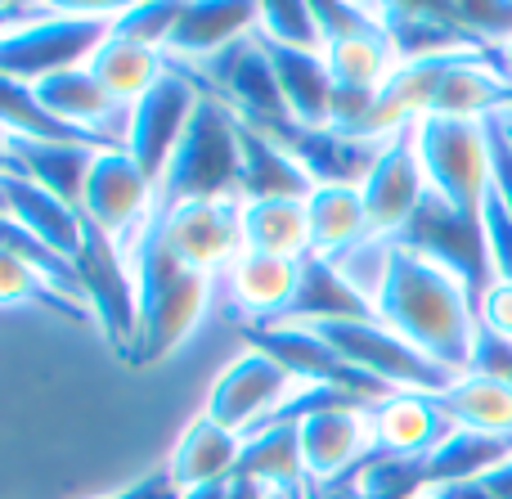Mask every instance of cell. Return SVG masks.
Instances as JSON below:
<instances>
[{
    "label": "cell",
    "mask_w": 512,
    "mask_h": 499,
    "mask_svg": "<svg viewBox=\"0 0 512 499\" xmlns=\"http://www.w3.org/2000/svg\"><path fill=\"white\" fill-rule=\"evenodd\" d=\"M490 477H495V482H512V459H508L504 468H495V473H490Z\"/></svg>",
    "instance_id": "f6af8a7d"
},
{
    "label": "cell",
    "mask_w": 512,
    "mask_h": 499,
    "mask_svg": "<svg viewBox=\"0 0 512 499\" xmlns=\"http://www.w3.org/2000/svg\"><path fill=\"white\" fill-rule=\"evenodd\" d=\"M504 113H508V126H512V108H504Z\"/></svg>",
    "instance_id": "bcb514c9"
},
{
    "label": "cell",
    "mask_w": 512,
    "mask_h": 499,
    "mask_svg": "<svg viewBox=\"0 0 512 499\" xmlns=\"http://www.w3.org/2000/svg\"><path fill=\"white\" fill-rule=\"evenodd\" d=\"M0 194H5V216H14L23 230H32L41 243H50L54 252L77 261L81 239H86V216L81 207L54 198L50 189L32 185V180L14 176V171H0Z\"/></svg>",
    "instance_id": "44dd1931"
},
{
    "label": "cell",
    "mask_w": 512,
    "mask_h": 499,
    "mask_svg": "<svg viewBox=\"0 0 512 499\" xmlns=\"http://www.w3.org/2000/svg\"><path fill=\"white\" fill-rule=\"evenodd\" d=\"M306 499H360V491H355L351 482H328V486H315V482H306V491H301Z\"/></svg>",
    "instance_id": "ab89813d"
},
{
    "label": "cell",
    "mask_w": 512,
    "mask_h": 499,
    "mask_svg": "<svg viewBox=\"0 0 512 499\" xmlns=\"http://www.w3.org/2000/svg\"><path fill=\"white\" fill-rule=\"evenodd\" d=\"M239 176V113L225 99L203 95L194 122L180 135L176 153L158 180V212L167 216L185 203H203V198H239Z\"/></svg>",
    "instance_id": "3957f363"
},
{
    "label": "cell",
    "mask_w": 512,
    "mask_h": 499,
    "mask_svg": "<svg viewBox=\"0 0 512 499\" xmlns=\"http://www.w3.org/2000/svg\"><path fill=\"white\" fill-rule=\"evenodd\" d=\"M0 306H45V311L68 315V320H77V324H95L86 306L54 293L27 261H18L14 252H5V248H0Z\"/></svg>",
    "instance_id": "4dcf8cb0"
},
{
    "label": "cell",
    "mask_w": 512,
    "mask_h": 499,
    "mask_svg": "<svg viewBox=\"0 0 512 499\" xmlns=\"http://www.w3.org/2000/svg\"><path fill=\"white\" fill-rule=\"evenodd\" d=\"M90 72L99 77V86L117 99V104L135 108L162 77L171 72L167 54L153 50V45H140V41H126V36H108L104 45L95 50V59L86 63Z\"/></svg>",
    "instance_id": "cb8c5ba5"
},
{
    "label": "cell",
    "mask_w": 512,
    "mask_h": 499,
    "mask_svg": "<svg viewBox=\"0 0 512 499\" xmlns=\"http://www.w3.org/2000/svg\"><path fill=\"white\" fill-rule=\"evenodd\" d=\"M176 499H230V482H212V486H194V491L176 495Z\"/></svg>",
    "instance_id": "b9f144b4"
},
{
    "label": "cell",
    "mask_w": 512,
    "mask_h": 499,
    "mask_svg": "<svg viewBox=\"0 0 512 499\" xmlns=\"http://www.w3.org/2000/svg\"><path fill=\"white\" fill-rule=\"evenodd\" d=\"M162 239L185 266L216 275L243 257V203L239 198H203L162 216Z\"/></svg>",
    "instance_id": "4fadbf2b"
},
{
    "label": "cell",
    "mask_w": 512,
    "mask_h": 499,
    "mask_svg": "<svg viewBox=\"0 0 512 499\" xmlns=\"http://www.w3.org/2000/svg\"><path fill=\"white\" fill-rule=\"evenodd\" d=\"M481 234H486V252H490V275L512 284V212L495 185H490L486 207H481Z\"/></svg>",
    "instance_id": "836d02e7"
},
{
    "label": "cell",
    "mask_w": 512,
    "mask_h": 499,
    "mask_svg": "<svg viewBox=\"0 0 512 499\" xmlns=\"http://www.w3.org/2000/svg\"><path fill=\"white\" fill-rule=\"evenodd\" d=\"M198 104H203V90H198L185 72L171 68L167 77L131 108V126H126L122 149L131 153L135 167L153 180V189H158V180H162V171H167L171 153H176L180 135L189 131V122H194Z\"/></svg>",
    "instance_id": "8fae6325"
},
{
    "label": "cell",
    "mask_w": 512,
    "mask_h": 499,
    "mask_svg": "<svg viewBox=\"0 0 512 499\" xmlns=\"http://www.w3.org/2000/svg\"><path fill=\"white\" fill-rule=\"evenodd\" d=\"M418 499H432V495H418Z\"/></svg>",
    "instance_id": "681fc988"
},
{
    "label": "cell",
    "mask_w": 512,
    "mask_h": 499,
    "mask_svg": "<svg viewBox=\"0 0 512 499\" xmlns=\"http://www.w3.org/2000/svg\"><path fill=\"white\" fill-rule=\"evenodd\" d=\"M324 63L333 72L337 90H382L391 81V72L400 68V54L391 45V36L382 32V23H373L369 32H355L346 41L328 45Z\"/></svg>",
    "instance_id": "f1b7e54d"
},
{
    "label": "cell",
    "mask_w": 512,
    "mask_h": 499,
    "mask_svg": "<svg viewBox=\"0 0 512 499\" xmlns=\"http://www.w3.org/2000/svg\"><path fill=\"white\" fill-rule=\"evenodd\" d=\"M477 320H481L486 333L512 342V284L495 279V284L486 288V297H481V306H477Z\"/></svg>",
    "instance_id": "8d00e7d4"
},
{
    "label": "cell",
    "mask_w": 512,
    "mask_h": 499,
    "mask_svg": "<svg viewBox=\"0 0 512 499\" xmlns=\"http://www.w3.org/2000/svg\"><path fill=\"white\" fill-rule=\"evenodd\" d=\"M77 270H81V302H86L95 329L104 333L108 347L126 365H140V288H135V275L126 266L117 239H108L90 221L77 252Z\"/></svg>",
    "instance_id": "52a82bcc"
},
{
    "label": "cell",
    "mask_w": 512,
    "mask_h": 499,
    "mask_svg": "<svg viewBox=\"0 0 512 499\" xmlns=\"http://www.w3.org/2000/svg\"><path fill=\"white\" fill-rule=\"evenodd\" d=\"M414 144H418L427 189L450 212H459L463 221L481 225V207H486V194L495 185L486 122H468V117H418Z\"/></svg>",
    "instance_id": "277c9868"
},
{
    "label": "cell",
    "mask_w": 512,
    "mask_h": 499,
    "mask_svg": "<svg viewBox=\"0 0 512 499\" xmlns=\"http://www.w3.org/2000/svg\"><path fill=\"white\" fill-rule=\"evenodd\" d=\"M0 212H5V194H0Z\"/></svg>",
    "instance_id": "7dc6e473"
},
{
    "label": "cell",
    "mask_w": 512,
    "mask_h": 499,
    "mask_svg": "<svg viewBox=\"0 0 512 499\" xmlns=\"http://www.w3.org/2000/svg\"><path fill=\"white\" fill-rule=\"evenodd\" d=\"M306 482L328 486L351 477L373 455L369 410H315L297 423Z\"/></svg>",
    "instance_id": "5bb4252c"
},
{
    "label": "cell",
    "mask_w": 512,
    "mask_h": 499,
    "mask_svg": "<svg viewBox=\"0 0 512 499\" xmlns=\"http://www.w3.org/2000/svg\"><path fill=\"white\" fill-rule=\"evenodd\" d=\"M23 18H32V9H23V5H0V36H5L9 27H18Z\"/></svg>",
    "instance_id": "7bdbcfd3"
},
{
    "label": "cell",
    "mask_w": 512,
    "mask_h": 499,
    "mask_svg": "<svg viewBox=\"0 0 512 499\" xmlns=\"http://www.w3.org/2000/svg\"><path fill=\"white\" fill-rule=\"evenodd\" d=\"M230 499H274L270 486H261L256 477H239L234 473L230 477Z\"/></svg>",
    "instance_id": "60d3db41"
},
{
    "label": "cell",
    "mask_w": 512,
    "mask_h": 499,
    "mask_svg": "<svg viewBox=\"0 0 512 499\" xmlns=\"http://www.w3.org/2000/svg\"><path fill=\"white\" fill-rule=\"evenodd\" d=\"M292 499H306V495H301V491H297V495H292Z\"/></svg>",
    "instance_id": "c3c4849f"
},
{
    "label": "cell",
    "mask_w": 512,
    "mask_h": 499,
    "mask_svg": "<svg viewBox=\"0 0 512 499\" xmlns=\"http://www.w3.org/2000/svg\"><path fill=\"white\" fill-rule=\"evenodd\" d=\"M0 135H27V140H59V144H90V149H108L99 135L72 131V126L54 122L41 108L36 90L27 81L0 77Z\"/></svg>",
    "instance_id": "f546056e"
},
{
    "label": "cell",
    "mask_w": 512,
    "mask_h": 499,
    "mask_svg": "<svg viewBox=\"0 0 512 499\" xmlns=\"http://www.w3.org/2000/svg\"><path fill=\"white\" fill-rule=\"evenodd\" d=\"M261 41V36H256ZM265 45V41H261ZM274 63V77L283 90V108L301 131H328L333 126V95L337 81L328 72L324 54H306V50H283V45H265Z\"/></svg>",
    "instance_id": "ffe728a7"
},
{
    "label": "cell",
    "mask_w": 512,
    "mask_h": 499,
    "mask_svg": "<svg viewBox=\"0 0 512 499\" xmlns=\"http://www.w3.org/2000/svg\"><path fill=\"white\" fill-rule=\"evenodd\" d=\"M113 14L117 9H54L23 18L0 36V77L36 86L54 72L86 68L99 45L113 36Z\"/></svg>",
    "instance_id": "5b68a950"
},
{
    "label": "cell",
    "mask_w": 512,
    "mask_h": 499,
    "mask_svg": "<svg viewBox=\"0 0 512 499\" xmlns=\"http://www.w3.org/2000/svg\"><path fill=\"white\" fill-rule=\"evenodd\" d=\"M360 198H364V216H369L373 239H396L414 221V212L427 198V176H423V162H418L414 126L396 131L382 144L378 162L360 180Z\"/></svg>",
    "instance_id": "7c38bea8"
},
{
    "label": "cell",
    "mask_w": 512,
    "mask_h": 499,
    "mask_svg": "<svg viewBox=\"0 0 512 499\" xmlns=\"http://www.w3.org/2000/svg\"><path fill=\"white\" fill-rule=\"evenodd\" d=\"M306 230L310 257H337L369 239V216H364L360 185H315L306 198Z\"/></svg>",
    "instance_id": "603a6c76"
},
{
    "label": "cell",
    "mask_w": 512,
    "mask_h": 499,
    "mask_svg": "<svg viewBox=\"0 0 512 499\" xmlns=\"http://www.w3.org/2000/svg\"><path fill=\"white\" fill-rule=\"evenodd\" d=\"M432 499H499L495 491L486 486V477L481 482H454V486H436V491H427Z\"/></svg>",
    "instance_id": "f35d334b"
},
{
    "label": "cell",
    "mask_w": 512,
    "mask_h": 499,
    "mask_svg": "<svg viewBox=\"0 0 512 499\" xmlns=\"http://www.w3.org/2000/svg\"><path fill=\"white\" fill-rule=\"evenodd\" d=\"M243 252L306 261L310 257L306 198H261V203H243Z\"/></svg>",
    "instance_id": "484cf974"
},
{
    "label": "cell",
    "mask_w": 512,
    "mask_h": 499,
    "mask_svg": "<svg viewBox=\"0 0 512 499\" xmlns=\"http://www.w3.org/2000/svg\"><path fill=\"white\" fill-rule=\"evenodd\" d=\"M499 68H504V77L512 81V41L504 45V50H499Z\"/></svg>",
    "instance_id": "ee69618b"
},
{
    "label": "cell",
    "mask_w": 512,
    "mask_h": 499,
    "mask_svg": "<svg viewBox=\"0 0 512 499\" xmlns=\"http://www.w3.org/2000/svg\"><path fill=\"white\" fill-rule=\"evenodd\" d=\"M486 131H490V167H495V189L504 194V203L512 212V126H508V113L486 117Z\"/></svg>",
    "instance_id": "d590c367"
},
{
    "label": "cell",
    "mask_w": 512,
    "mask_h": 499,
    "mask_svg": "<svg viewBox=\"0 0 512 499\" xmlns=\"http://www.w3.org/2000/svg\"><path fill=\"white\" fill-rule=\"evenodd\" d=\"M315 23L324 32V50L333 41H346L355 32H369L378 18H373V5H342V0H315Z\"/></svg>",
    "instance_id": "e575fe53"
},
{
    "label": "cell",
    "mask_w": 512,
    "mask_h": 499,
    "mask_svg": "<svg viewBox=\"0 0 512 499\" xmlns=\"http://www.w3.org/2000/svg\"><path fill=\"white\" fill-rule=\"evenodd\" d=\"M104 499H176V491H171L167 473H153V477H144V482L126 486V491H117V495H104Z\"/></svg>",
    "instance_id": "74e56055"
},
{
    "label": "cell",
    "mask_w": 512,
    "mask_h": 499,
    "mask_svg": "<svg viewBox=\"0 0 512 499\" xmlns=\"http://www.w3.org/2000/svg\"><path fill=\"white\" fill-rule=\"evenodd\" d=\"M508 459H512L508 437H486V432L454 428L432 455H423L427 491H436V486H454V482H481V477H490L495 468H504Z\"/></svg>",
    "instance_id": "d4e9b609"
},
{
    "label": "cell",
    "mask_w": 512,
    "mask_h": 499,
    "mask_svg": "<svg viewBox=\"0 0 512 499\" xmlns=\"http://www.w3.org/2000/svg\"><path fill=\"white\" fill-rule=\"evenodd\" d=\"M256 36L265 45H283V50L324 54V32L315 23V5H306V0H265L261 18H256Z\"/></svg>",
    "instance_id": "1f68e13d"
},
{
    "label": "cell",
    "mask_w": 512,
    "mask_h": 499,
    "mask_svg": "<svg viewBox=\"0 0 512 499\" xmlns=\"http://www.w3.org/2000/svg\"><path fill=\"white\" fill-rule=\"evenodd\" d=\"M333 320H378V311L360 293H351L324 257H306L297 302L283 315V324H333Z\"/></svg>",
    "instance_id": "4316f807"
},
{
    "label": "cell",
    "mask_w": 512,
    "mask_h": 499,
    "mask_svg": "<svg viewBox=\"0 0 512 499\" xmlns=\"http://www.w3.org/2000/svg\"><path fill=\"white\" fill-rule=\"evenodd\" d=\"M239 477H256L270 491H306V464H301V437L297 423H274L261 428L252 437H243V455H239Z\"/></svg>",
    "instance_id": "83f0119b"
},
{
    "label": "cell",
    "mask_w": 512,
    "mask_h": 499,
    "mask_svg": "<svg viewBox=\"0 0 512 499\" xmlns=\"http://www.w3.org/2000/svg\"><path fill=\"white\" fill-rule=\"evenodd\" d=\"M297 387H301V378L292 374V369H283L274 356L252 347V351H243V356H234L230 365L216 374L203 414H212L221 428L239 432V437H252Z\"/></svg>",
    "instance_id": "9c48e42d"
},
{
    "label": "cell",
    "mask_w": 512,
    "mask_h": 499,
    "mask_svg": "<svg viewBox=\"0 0 512 499\" xmlns=\"http://www.w3.org/2000/svg\"><path fill=\"white\" fill-rule=\"evenodd\" d=\"M369 432H373V450H382V455L423 459L454 432V419L441 410L436 396L396 392L387 401L369 405Z\"/></svg>",
    "instance_id": "2e32d148"
},
{
    "label": "cell",
    "mask_w": 512,
    "mask_h": 499,
    "mask_svg": "<svg viewBox=\"0 0 512 499\" xmlns=\"http://www.w3.org/2000/svg\"><path fill=\"white\" fill-rule=\"evenodd\" d=\"M306 329L315 333V338H324L351 369L369 374L373 383L391 387V392L441 396L445 387L454 383L450 369H441L436 360H427L423 351H414L382 320H333V324H306Z\"/></svg>",
    "instance_id": "8992f818"
},
{
    "label": "cell",
    "mask_w": 512,
    "mask_h": 499,
    "mask_svg": "<svg viewBox=\"0 0 512 499\" xmlns=\"http://www.w3.org/2000/svg\"><path fill=\"white\" fill-rule=\"evenodd\" d=\"M153 212H158V189L135 167L131 153L126 149L95 153L86 189H81V216H86L90 225H99L108 239H117V248L126 252L149 230Z\"/></svg>",
    "instance_id": "ba28073f"
},
{
    "label": "cell",
    "mask_w": 512,
    "mask_h": 499,
    "mask_svg": "<svg viewBox=\"0 0 512 499\" xmlns=\"http://www.w3.org/2000/svg\"><path fill=\"white\" fill-rule=\"evenodd\" d=\"M95 153L90 144H59V140H27V135H5L0 144V171H14V176L32 180V185L50 189L54 198L81 207V189H86L90 162Z\"/></svg>",
    "instance_id": "e0dca14e"
},
{
    "label": "cell",
    "mask_w": 512,
    "mask_h": 499,
    "mask_svg": "<svg viewBox=\"0 0 512 499\" xmlns=\"http://www.w3.org/2000/svg\"><path fill=\"white\" fill-rule=\"evenodd\" d=\"M256 18H261V5L252 0H194L180 9V23L162 54L171 68H198L221 50H230L234 41L252 36Z\"/></svg>",
    "instance_id": "9a60e30c"
},
{
    "label": "cell",
    "mask_w": 512,
    "mask_h": 499,
    "mask_svg": "<svg viewBox=\"0 0 512 499\" xmlns=\"http://www.w3.org/2000/svg\"><path fill=\"white\" fill-rule=\"evenodd\" d=\"M122 257L140 288V365H158L198 329L212 302V275L185 266L167 248L158 212L140 234V243H131Z\"/></svg>",
    "instance_id": "7a4b0ae2"
},
{
    "label": "cell",
    "mask_w": 512,
    "mask_h": 499,
    "mask_svg": "<svg viewBox=\"0 0 512 499\" xmlns=\"http://www.w3.org/2000/svg\"><path fill=\"white\" fill-rule=\"evenodd\" d=\"M243 455V437L212 419V414H198L185 432H180L176 450L167 459V482L176 495L194 491V486H212V482H230L234 468Z\"/></svg>",
    "instance_id": "d6986e66"
},
{
    "label": "cell",
    "mask_w": 512,
    "mask_h": 499,
    "mask_svg": "<svg viewBox=\"0 0 512 499\" xmlns=\"http://www.w3.org/2000/svg\"><path fill=\"white\" fill-rule=\"evenodd\" d=\"M301 266H306V261L265 257V252H243V257L234 261L230 293H234V311L248 315V329L283 324V315H288L292 302H297Z\"/></svg>",
    "instance_id": "ac0fdd59"
},
{
    "label": "cell",
    "mask_w": 512,
    "mask_h": 499,
    "mask_svg": "<svg viewBox=\"0 0 512 499\" xmlns=\"http://www.w3.org/2000/svg\"><path fill=\"white\" fill-rule=\"evenodd\" d=\"M396 243H405V248L423 252V257L441 261L445 270H454L477 306H481V297H486V288L495 284L481 225L477 221H463L459 212H450V207H445L441 198L432 194V189H427L423 207L414 212V221H409L405 230L396 234Z\"/></svg>",
    "instance_id": "30bf717a"
},
{
    "label": "cell",
    "mask_w": 512,
    "mask_h": 499,
    "mask_svg": "<svg viewBox=\"0 0 512 499\" xmlns=\"http://www.w3.org/2000/svg\"><path fill=\"white\" fill-rule=\"evenodd\" d=\"M239 153H243V176H239L243 203H261V198H310V189H315V180L288 153V144L256 131L243 117H239Z\"/></svg>",
    "instance_id": "7402d4cb"
},
{
    "label": "cell",
    "mask_w": 512,
    "mask_h": 499,
    "mask_svg": "<svg viewBox=\"0 0 512 499\" xmlns=\"http://www.w3.org/2000/svg\"><path fill=\"white\" fill-rule=\"evenodd\" d=\"M0 144H5V135H0Z\"/></svg>",
    "instance_id": "f907efd6"
},
{
    "label": "cell",
    "mask_w": 512,
    "mask_h": 499,
    "mask_svg": "<svg viewBox=\"0 0 512 499\" xmlns=\"http://www.w3.org/2000/svg\"><path fill=\"white\" fill-rule=\"evenodd\" d=\"M373 311L391 333H400L409 347L423 351L441 369H450L454 378L472 369V351H477L481 333L477 302L463 288V279L445 270L441 261L391 239L387 275H382Z\"/></svg>",
    "instance_id": "6da1fadb"
},
{
    "label": "cell",
    "mask_w": 512,
    "mask_h": 499,
    "mask_svg": "<svg viewBox=\"0 0 512 499\" xmlns=\"http://www.w3.org/2000/svg\"><path fill=\"white\" fill-rule=\"evenodd\" d=\"M180 9L185 0H153V5H126L113 14V36H126V41L153 45V50H167L171 32L180 23Z\"/></svg>",
    "instance_id": "d6a6232c"
}]
</instances>
